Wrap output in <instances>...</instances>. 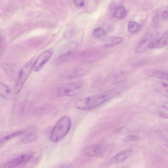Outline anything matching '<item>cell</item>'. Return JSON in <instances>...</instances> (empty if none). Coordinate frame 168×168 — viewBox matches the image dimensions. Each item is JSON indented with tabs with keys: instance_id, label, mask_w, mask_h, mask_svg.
Listing matches in <instances>:
<instances>
[{
	"instance_id": "1",
	"label": "cell",
	"mask_w": 168,
	"mask_h": 168,
	"mask_svg": "<svg viewBox=\"0 0 168 168\" xmlns=\"http://www.w3.org/2000/svg\"><path fill=\"white\" fill-rule=\"evenodd\" d=\"M115 91H110L100 94L88 97L78 101L76 106L79 110H85L92 109L102 104L117 95Z\"/></svg>"
},
{
	"instance_id": "2",
	"label": "cell",
	"mask_w": 168,
	"mask_h": 168,
	"mask_svg": "<svg viewBox=\"0 0 168 168\" xmlns=\"http://www.w3.org/2000/svg\"><path fill=\"white\" fill-rule=\"evenodd\" d=\"M71 121L67 116H64L59 120L54 127L50 135L51 141L58 142L62 140L70 130Z\"/></svg>"
},
{
	"instance_id": "3",
	"label": "cell",
	"mask_w": 168,
	"mask_h": 168,
	"mask_svg": "<svg viewBox=\"0 0 168 168\" xmlns=\"http://www.w3.org/2000/svg\"><path fill=\"white\" fill-rule=\"evenodd\" d=\"M34 58L27 62L20 71L15 87V93L17 94L21 91L27 78L33 70Z\"/></svg>"
},
{
	"instance_id": "4",
	"label": "cell",
	"mask_w": 168,
	"mask_h": 168,
	"mask_svg": "<svg viewBox=\"0 0 168 168\" xmlns=\"http://www.w3.org/2000/svg\"><path fill=\"white\" fill-rule=\"evenodd\" d=\"M83 90L80 83H70L62 86L59 90L60 95L67 96H73L81 93Z\"/></svg>"
},
{
	"instance_id": "5",
	"label": "cell",
	"mask_w": 168,
	"mask_h": 168,
	"mask_svg": "<svg viewBox=\"0 0 168 168\" xmlns=\"http://www.w3.org/2000/svg\"><path fill=\"white\" fill-rule=\"evenodd\" d=\"M53 54V51L51 49L41 53L34 62L33 70L35 72L40 71L50 60Z\"/></svg>"
},
{
	"instance_id": "6",
	"label": "cell",
	"mask_w": 168,
	"mask_h": 168,
	"mask_svg": "<svg viewBox=\"0 0 168 168\" xmlns=\"http://www.w3.org/2000/svg\"><path fill=\"white\" fill-rule=\"evenodd\" d=\"M107 149V147L105 146L96 145L84 148L82 153L84 155L87 156H97L104 154Z\"/></svg>"
},
{
	"instance_id": "7",
	"label": "cell",
	"mask_w": 168,
	"mask_h": 168,
	"mask_svg": "<svg viewBox=\"0 0 168 168\" xmlns=\"http://www.w3.org/2000/svg\"><path fill=\"white\" fill-rule=\"evenodd\" d=\"M31 154L22 155L7 162L4 165V167L14 168L28 162L33 158Z\"/></svg>"
},
{
	"instance_id": "8",
	"label": "cell",
	"mask_w": 168,
	"mask_h": 168,
	"mask_svg": "<svg viewBox=\"0 0 168 168\" xmlns=\"http://www.w3.org/2000/svg\"><path fill=\"white\" fill-rule=\"evenodd\" d=\"M78 46V43L77 42H73L67 46L65 50L62 52L58 57L57 62L60 64L66 62L74 51Z\"/></svg>"
},
{
	"instance_id": "9",
	"label": "cell",
	"mask_w": 168,
	"mask_h": 168,
	"mask_svg": "<svg viewBox=\"0 0 168 168\" xmlns=\"http://www.w3.org/2000/svg\"><path fill=\"white\" fill-rule=\"evenodd\" d=\"M147 36L139 44L136 49L135 52L139 54L144 52L147 49L151 48L155 41L151 36Z\"/></svg>"
},
{
	"instance_id": "10",
	"label": "cell",
	"mask_w": 168,
	"mask_h": 168,
	"mask_svg": "<svg viewBox=\"0 0 168 168\" xmlns=\"http://www.w3.org/2000/svg\"><path fill=\"white\" fill-rule=\"evenodd\" d=\"M146 73L149 76L162 80H168V71L155 69H150L146 70Z\"/></svg>"
},
{
	"instance_id": "11",
	"label": "cell",
	"mask_w": 168,
	"mask_h": 168,
	"mask_svg": "<svg viewBox=\"0 0 168 168\" xmlns=\"http://www.w3.org/2000/svg\"><path fill=\"white\" fill-rule=\"evenodd\" d=\"M132 151V150L129 149L118 153L112 158V162L114 164H118L125 161L130 155Z\"/></svg>"
},
{
	"instance_id": "12",
	"label": "cell",
	"mask_w": 168,
	"mask_h": 168,
	"mask_svg": "<svg viewBox=\"0 0 168 168\" xmlns=\"http://www.w3.org/2000/svg\"><path fill=\"white\" fill-rule=\"evenodd\" d=\"M168 46V31L160 39L155 41L152 46L151 48H161Z\"/></svg>"
},
{
	"instance_id": "13",
	"label": "cell",
	"mask_w": 168,
	"mask_h": 168,
	"mask_svg": "<svg viewBox=\"0 0 168 168\" xmlns=\"http://www.w3.org/2000/svg\"><path fill=\"white\" fill-rule=\"evenodd\" d=\"M0 94L1 96L6 99H11L12 97V94L10 88L3 83H0Z\"/></svg>"
},
{
	"instance_id": "14",
	"label": "cell",
	"mask_w": 168,
	"mask_h": 168,
	"mask_svg": "<svg viewBox=\"0 0 168 168\" xmlns=\"http://www.w3.org/2000/svg\"><path fill=\"white\" fill-rule=\"evenodd\" d=\"M158 113L161 117L168 119V102L162 103L159 107Z\"/></svg>"
},
{
	"instance_id": "15",
	"label": "cell",
	"mask_w": 168,
	"mask_h": 168,
	"mask_svg": "<svg viewBox=\"0 0 168 168\" xmlns=\"http://www.w3.org/2000/svg\"><path fill=\"white\" fill-rule=\"evenodd\" d=\"M24 132V131L21 130L14 132L3 137L1 140L0 146L1 147L5 143L13 139V138L21 135Z\"/></svg>"
},
{
	"instance_id": "16",
	"label": "cell",
	"mask_w": 168,
	"mask_h": 168,
	"mask_svg": "<svg viewBox=\"0 0 168 168\" xmlns=\"http://www.w3.org/2000/svg\"><path fill=\"white\" fill-rule=\"evenodd\" d=\"M37 139V136L34 134H28L25 135L21 140L23 144H26L35 141Z\"/></svg>"
},
{
	"instance_id": "17",
	"label": "cell",
	"mask_w": 168,
	"mask_h": 168,
	"mask_svg": "<svg viewBox=\"0 0 168 168\" xmlns=\"http://www.w3.org/2000/svg\"><path fill=\"white\" fill-rule=\"evenodd\" d=\"M123 41V39L120 37H114L110 38L105 45L106 47H111L122 43Z\"/></svg>"
},
{
	"instance_id": "18",
	"label": "cell",
	"mask_w": 168,
	"mask_h": 168,
	"mask_svg": "<svg viewBox=\"0 0 168 168\" xmlns=\"http://www.w3.org/2000/svg\"><path fill=\"white\" fill-rule=\"evenodd\" d=\"M86 71L83 69H79L73 71L68 75V78H75L81 77L85 74Z\"/></svg>"
},
{
	"instance_id": "19",
	"label": "cell",
	"mask_w": 168,
	"mask_h": 168,
	"mask_svg": "<svg viewBox=\"0 0 168 168\" xmlns=\"http://www.w3.org/2000/svg\"><path fill=\"white\" fill-rule=\"evenodd\" d=\"M158 90L162 95L168 98V85L164 82H160L158 85Z\"/></svg>"
},
{
	"instance_id": "20",
	"label": "cell",
	"mask_w": 168,
	"mask_h": 168,
	"mask_svg": "<svg viewBox=\"0 0 168 168\" xmlns=\"http://www.w3.org/2000/svg\"><path fill=\"white\" fill-rule=\"evenodd\" d=\"M106 33V31L104 30L100 27L94 30L92 33V34L94 38H98L105 36Z\"/></svg>"
},
{
	"instance_id": "21",
	"label": "cell",
	"mask_w": 168,
	"mask_h": 168,
	"mask_svg": "<svg viewBox=\"0 0 168 168\" xmlns=\"http://www.w3.org/2000/svg\"><path fill=\"white\" fill-rule=\"evenodd\" d=\"M126 13L125 8L123 7H120L117 8L116 10L115 15L118 18H122L126 15Z\"/></svg>"
},
{
	"instance_id": "22",
	"label": "cell",
	"mask_w": 168,
	"mask_h": 168,
	"mask_svg": "<svg viewBox=\"0 0 168 168\" xmlns=\"http://www.w3.org/2000/svg\"><path fill=\"white\" fill-rule=\"evenodd\" d=\"M140 25L136 22H131L128 24V30L132 33L137 32L140 28Z\"/></svg>"
},
{
	"instance_id": "23",
	"label": "cell",
	"mask_w": 168,
	"mask_h": 168,
	"mask_svg": "<svg viewBox=\"0 0 168 168\" xmlns=\"http://www.w3.org/2000/svg\"><path fill=\"white\" fill-rule=\"evenodd\" d=\"M1 66L5 72L7 73L8 74H11L12 72V68L6 64H2Z\"/></svg>"
},
{
	"instance_id": "24",
	"label": "cell",
	"mask_w": 168,
	"mask_h": 168,
	"mask_svg": "<svg viewBox=\"0 0 168 168\" xmlns=\"http://www.w3.org/2000/svg\"><path fill=\"white\" fill-rule=\"evenodd\" d=\"M74 2L78 7H82L85 5V0H74Z\"/></svg>"
},
{
	"instance_id": "25",
	"label": "cell",
	"mask_w": 168,
	"mask_h": 168,
	"mask_svg": "<svg viewBox=\"0 0 168 168\" xmlns=\"http://www.w3.org/2000/svg\"><path fill=\"white\" fill-rule=\"evenodd\" d=\"M127 139L130 141H137L139 140L140 137L135 135H130L127 137Z\"/></svg>"
},
{
	"instance_id": "26",
	"label": "cell",
	"mask_w": 168,
	"mask_h": 168,
	"mask_svg": "<svg viewBox=\"0 0 168 168\" xmlns=\"http://www.w3.org/2000/svg\"><path fill=\"white\" fill-rule=\"evenodd\" d=\"M163 18L166 19L168 18V11H165L163 13L162 15Z\"/></svg>"
},
{
	"instance_id": "27",
	"label": "cell",
	"mask_w": 168,
	"mask_h": 168,
	"mask_svg": "<svg viewBox=\"0 0 168 168\" xmlns=\"http://www.w3.org/2000/svg\"><path fill=\"white\" fill-rule=\"evenodd\" d=\"M164 144L168 148V140H165L164 141Z\"/></svg>"
},
{
	"instance_id": "28",
	"label": "cell",
	"mask_w": 168,
	"mask_h": 168,
	"mask_svg": "<svg viewBox=\"0 0 168 168\" xmlns=\"http://www.w3.org/2000/svg\"></svg>"
}]
</instances>
